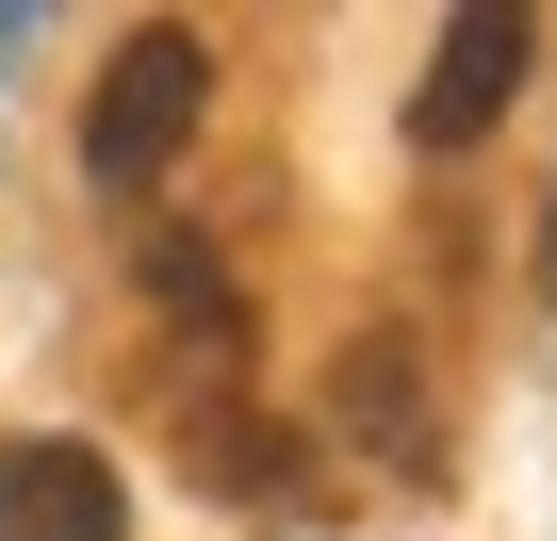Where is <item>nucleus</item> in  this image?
Instances as JSON below:
<instances>
[{"label": "nucleus", "mask_w": 557, "mask_h": 541, "mask_svg": "<svg viewBox=\"0 0 557 541\" xmlns=\"http://www.w3.org/2000/svg\"><path fill=\"white\" fill-rule=\"evenodd\" d=\"M0 541H132V492L99 443H0Z\"/></svg>", "instance_id": "3"}, {"label": "nucleus", "mask_w": 557, "mask_h": 541, "mask_svg": "<svg viewBox=\"0 0 557 541\" xmlns=\"http://www.w3.org/2000/svg\"><path fill=\"white\" fill-rule=\"evenodd\" d=\"M329 410H345V443H377L394 476H443V427H426V361H410V329H361V345L329 361Z\"/></svg>", "instance_id": "4"}, {"label": "nucleus", "mask_w": 557, "mask_h": 541, "mask_svg": "<svg viewBox=\"0 0 557 541\" xmlns=\"http://www.w3.org/2000/svg\"><path fill=\"white\" fill-rule=\"evenodd\" d=\"M524 66H541V17H524V0H459L443 50H426V83H410V148H475L524 99Z\"/></svg>", "instance_id": "2"}, {"label": "nucleus", "mask_w": 557, "mask_h": 541, "mask_svg": "<svg viewBox=\"0 0 557 541\" xmlns=\"http://www.w3.org/2000/svg\"><path fill=\"white\" fill-rule=\"evenodd\" d=\"M197 99H213V50H197L181 17H148V34L99 66V99H83V181H99V197H148V181L181 164Z\"/></svg>", "instance_id": "1"}, {"label": "nucleus", "mask_w": 557, "mask_h": 541, "mask_svg": "<svg viewBox=\"0 0 557 541\" xmlns=\"http://www.w3.org/2000/svg\"><path fill=\"white\" fill-rule=\"evenodd\" d=\"M181 459H197V492H246V508H296V443H278L262 410H197V427H181Z\"/></svg>", "instance_id": "5"}, {"label": "nucleus", "mask_w": 557, "mask_h": 541, "mask_svg": "<svg viewBox=\"0 0 557 541\" xmlns=\"http://www.w3.org/2000/svg\"><path fill=\"white\" fill-rule=\"evenodd\" d=\"M541 296H557V213H541Z\"/></svg>", "instance_id": "6"}]
</instances>
